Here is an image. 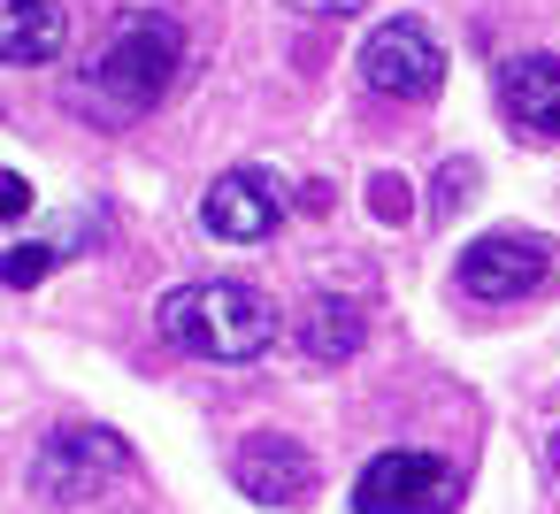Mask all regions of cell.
<instances>
[{
    "label": "cell",
    "instance_id": "15",
    "mask_svg": "<svg viewBox=\"0 0 560 514\" xmlns=\"http://www.w3.org/2000/svg\"><path fill=\"white\" fill-rule=\"evenodd\" d=\"M284 9H300V16H361L369 0H284Z\"/></svg>",
    "mask_w": 560,
    "mask_h": 514
},
{
    "label": "cell",
    "instance_id": "9",
    "mask_svg": "<svg viewBox=\"0 0 560 514\" xmlns=\"http://www.w3.org/2000/svg\"><path fill=\"white\" fill-rule=\"evenodd\" d=\"M499 116L522 139L560 147V55H514V62H499Z\"/></svg>",
    "mask_w": 560,
    "mask_h": 514
},
{
    "label": "cell",
    "instance_id": "12",
    "mask_svg": "<svg viewBox=\"0 0 560 514\" xmlns=\"http://www.w3.org/2000/svg\"><path fill=\"white\" fill-rule=\"evenodd\" d=\"M47 269H55V254H47V246H9V254H0V277H9L16 292H32Z\"/></svg>",
    "mask_w": 560,
    "mask_h": 514
},
{
    "label": "cell",
    "instance_id": "7",
    "mask_svg": "<svg viewBox=\"0 0 560 514\" xmlns=\"http://www.w3.org/2000/svg\"><path fill=\"white\" fill-rule=\"evenodd\" d=\"M284 185L269 177V170H223L215 185H208V200H200V223L223 238V246H261V238H277V223H284Z\"/></svg>",
    "mask_w": 560,
    "mask_h": 514
},
{
    "label": "cell",
    "instance_id": "3",
    "mask_svg": "<svg viewBox=\"0 0 560 514\" xmlns=\"http://www.w3.org/2000/svg\"><path fill=\"white\" fill-rule=\"evenodd\" d=\"M361 85H369L376 101H399V108L438 101V85H445V47L430 39V24L392 16V24H376L369 47H361Z\"/></svg>",
    "mask_w": 560,
    "mask_h": 514
},
{
    "label": "cell",
    "instance_id": "14",
    "mask_svg": "<svg viewBox=\"0 0 560 514\" xmlns=\"http://www.w3.org/2000/svg\"><path fill=\"white\" fill-rule=\"evenodd\" d=\"M0 215H9V223H24V215H32V185H24L16 170L0 177Z\"/></svg>",
    "mask_w": 560,
    "mask_h": 514
},
{
    "label": "cell",
    "instance_id": "11",
    "mask_svg": "<svg viewBox=\"0 0 560 514\" xmlns=\"http://www.w3.org/2000/svg\"><path fill=\"white\" fill-rule=\"evenodd\" d=\"M300 346H307V361H353V353L369 346V315H361L353 300L323 292V300H307V315H300Z\"/></svg>",
    "mask_w": 560,
    "mask_h": 514
},
{
    "label": "cell",
    "instance_id": "6",
    "mask_svg": "<svg viewBox=\"0 0 560 514\" xmlns=\"http://www.w3.org/2000/svg\"><path fill=\"white\" fill-rule=\"evenodd\" d=\"M124 468H131L124 437H108V430H70V437H47V445H39V460H32V491L70 506V499L108 491Z\"/></svg>",
    "mask_w": 560,
    "mask_h": 514
},
{
    "label": "cell",
    "instance_id": "8",
    "mask_svg": "<svg viewBox=\"0 0 560 514\" xmlns=\"http://www.w3.org/2000/svg\"><path fill=\"white\" fill-rule=\"evenodd\" d=\"M231 476H238V491H246L254 506H307V491H315V453H307L300 437L261 430V437L238 445Z\"/></svg>",
    "mask_w": 560,
    "mask_h": 514
},
{
    "label": "cell",
    "instance_id": "10",
    "mask_svg": "<svg viewBox=\"0 0 560 514\" xmlns=\"http://www.w3.org/2000/svg\"><path fill=\"white\" fill-rule=\"evenodd\" d=\"M62 47H70L62 0H0V62L39 70V62H62Z\"/></svg>",
    "mask_w": 560,
    "mask_h": 514
},
{
    "label": "cell",
    "instance_id": "5",
    "mask_svg": "<svg viewBox=\"0 0 560 514\" xmlns=\"http://www.w3.org/2000/svg\"><path fill=\"white\" fill-rule=\"evenodd\" d=\"M453 284H460V300H476V307L537 300V292L552 284V246H537V238H522V231L476 238V246L453 261Z\"/></svg>",
    "mask_w": 560,
    "mask_h": 514
},
{
    "label": "cell",
    "instance_id": "4",
    "mask_svg": "<svg viewBox=\"0 0 560 514\" xmlns=\"http://www.w3.org/2000/svg\"><path fill=\"white\" fill-rule=\"evenodd\" d=\"M453 499H460L453 460L415 453V445L376 453V460L353 476V514H453Z\"/></svg>",
    "mask_w": 560,
    "mask_h": 514
},
{
    "label": "cell",
    "instance_id": "1",
    "mask_svg": "<svg viewBox=\"0 0 560 514\" xmlns=\"http://www.w3.org/2000/svg\"><path fill=\"white\" fill-rule=\"evenodd\" d=\"M154 323H162V338H170L177 353H192V361H254V353H269L277 330H284L277 300L254 292V284H231V277H200V284L162 292Z\"/></svg>",
    "mask_w": 560,
    "mask_h": 514
},
{
    "label": "cell",
    "instance_id": "2",
    "mask_svg": "<svg viewBox=\"0 0 560 514\" xmlns=\"http://www.w3.org/2000/svg\"><path fill=\"white\" fill-rule=\"evenodd\" d=\"M177 78H185V32H177L170 16H154V9H131V16L108 32V47L93 55L85 101H93L101 116H147Z\"/></svg>",
    "mask_w": 560,
    "mask_h": 514
},
{
    "label": "cell",
    "instance_id": "16",
    "mask_svg": "<svg viewBox=\"0 0 560 514\" xmlns=\"http://www.w3.org/2000/svg\"><path fill=\"white\" fill-rule=\"evenodd\" d=\"M552 468H560V430H552Z\"/></svg>",
    "mask_w": 560,
    "mask_h": 514
},
{
    "label": "cell",
    "instance_id": "13",
    "mask_svg": "<svg viewBox=\"0 0 560 514\" xmlns=\"http://www.w3.org/2000/svg\"><path fill=\"white\" fill-rule=\"evenodd\" d=\"M468 177H476V170H468V162H453V170L438 177V208H430V215H453V208H460V192H468Z\"/></svg>",
    "mask_w": 560,
    "mask_h": 514
}]
</instances>
